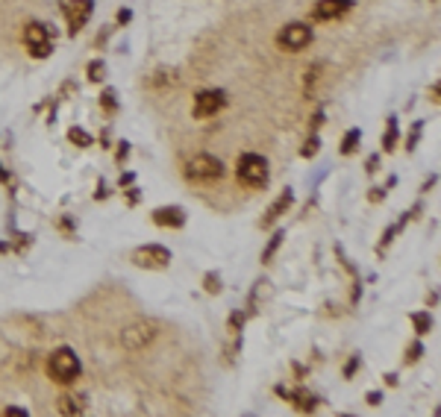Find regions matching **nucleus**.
<instances>
[{"instance_id":"1","label":"nucleus","mask_w":441,"mask_h":417,"mask_svg":"<svg viewBox=\"0 0 441 417\" xmlns=\"http://www.w3.org/2000/svg\"><path fill=\"white\" fill-rule=\"evenodd\" d=\"M47 373H51L53 382H62V385H68L79 376V359L71 347H59L53 349V356L47 359Z\"/></svg>"},{"instance_id":"2","label":"nucleus","mask_w":441,"mask_h":417,"mask_svg":"<svg viewBox=\"0 0 441 417\" xmlns=\"http://www.w3.org/2000/svg\"><path fill=\"white\" fill-rule=\"evenodd\" d=\"M236 174H238V179L244 182V186L262 188L268 182V162L262 156H256V153H244V156H238Z\"/></svg>"},{"instance_id":"3","label":"nucleus","mask_w":441,"mask_h":417,"mask_svg":"<svg viewBox=\"0 0 441 417\" xmlns=\"http://www.w3.org/2000/svg\"><path fill=\"white\" fill-rule=\"evenodd\" d=\"M186 177L191 182H215V179L224 177V165L215 156L200 153V156H194V159L186 162Z\"/></svg>"},{"instance_id":"4","label":"nucleus","mask_w":441,"mask_h":417,"mask_svg":"<svg viewBox=\"0 0 441 417\" xmlns=\"http://www.w3.org/2000/svg\"><path fill=\"white\" fill-rule=\"evenodd\" d=\"M24 44H27L30 53H32V56H39V59H44V56L53 50V39H51V32H47V27H44V24H39V21L27 24V30H24Z\"/></svg>"},{"instance_id":"5","label":"nucleus","mask_w":441,"mask_h":417,"mask_svg":"<svg viewBox=\"0 0 441 417\" xmlns=\"http://www.w3.org/2000/svg\"><path fill=\"white\" fill-rule=\"evenodd\" d=\"M276 44L283 50H291V53H298V50L309 47L312 44V27L306 24H288L280 30V36H276Z\"/></svg>"},{"instance_id":"6","label":"nucleus","mask_w":441,"mask_h":417,"mask_svg":"<svg viewBox=\"0 0 441 417\" xmlns=\"http://www.w3.org/2000/svg\"><path fill=\"white\" fill-rule=\"evenodd\" d=\"M156 338V326L153 323H147V321H139V323H129L124 332H121V344L127 349H144L147 344H151Z\"/></svg>"},{"instance_id":"7","label":"nucleus","mask_w":441,"mask_h":417,"mask_svg":"<svg viewBox=\"0 0 441 417\" xmlns=\"http://www.w3.org/2000/svg\"><path fill=\"white\" fill-rule=\"evenodd\" d=\"M133 262L139 264V268H151V271H162L171 264V253L165 247L159 244H147V247H139L133 253Z\"/></svg>"},{"instance_id":"8","label":"nucleus","mask_w":441,"mask_h":417,"mask_svg":"<svg viewBox=\"0 0 441 417\" xmlns=\"http://www.w3.org/2000/svg\"><path fill=\"white\" fill-rule=\"evenodd\" d=\"M224 103H226L224 91L209 89V91H200L198 97H194L191 112H194V118H212V115H218L224 109Z\"/></svg>"},{"instance_id":"9","label":"nucleus","mask_w":441,"mask_h":417,"mask_svg":"<svg viewBox=\"0 0 441 417\" xmlns=\"http://www.w3.org/2000/svg\"><path fill=\"white\" fill-rule=\"evenodd\" d=\"M91 9H94V0H74V4L65 6V15H68V27L77 36L79 30L86 27V21L91 18Z\"/></svg>"},{"instance_id":"10","label":"nucleus","mask_w":441,"mask_h":417,"mask_svg":"<svg viewBox=\"0 0 441 417\" xmlns=\"http://www.w3.org/2000/svg\"><path fill=\"white\" fill-rule=\"evenodd\" d=\"M350 6H353L350 0H318L315 9H312V18L315 21H333L338 15H345Z\"/></svg>"},{"instance_id":"11","label":"nucleus","mask_w":441,"mask_h":417,"mask_svg":"<svg viewBox=\"0 0 441 417\" xmlns=\"http://www.w3.org/2000/svg\"><path fill=\"white\" fill-rule=\"evenodd\" d=\"M153 221L159 226H183L186 224V212L179 206H165V209H156L153 212Z\"/></svg>"},{"instance_id":"12","label":"nucleus","mask_w":441,"mask_h":417,"mask_svg":"<svg viewBox=\"0 0 441 417\" xmlns=\"http://www.w3.org/2000/svg\"><path fill=\"white\" fill-rule=\"evenodd\" d=\"M288 206H291V191H286V194H283V197L276 200V203L268 209V214H265V221H262V224H265V226H271L276 218H283V212H286Z\"/></svg>"},{"instance_id":"13","label":"nucleus","mask_w":441,"mask_h":417,"mask_svg":"<svg viewBox=\"0 0 441 417\" xmlns=\"http://www.w3.org/2000/svg\"><path fill=\"white\" fill-rule=\"evenodd\" d=\"M56 409H59V414H83V399L65 394V397H59V406Z\"/></svg>"},{"instance_id":"14","label":"nucleus","mask_w":441,"mask_h":417,"mask_svg":"<svg viewBox=\"0 0 441 417\" xmlns=\"http://www.w3.org/2000/svg\"><path fill=\"white\" fill-rule=\"evenodd\" d=\"M291 399H298V409H300V411H312V409H315V397L309 394V391L291 394Z\"/></svg>"},{"instance_id":"15","label":"nucleus","mask_w":441,"mask_h":417,"mask_svg":"<svg viewBox=\"0 0 441 417\" xmlns=\"http://www.w3.org/2000/svg\"><path fill=\"white\" fill-rule=\"evenodd\" d=\"M359 139H362V132H359V129H350L347 132V136H345V141H341V153H353V150H356V144H359Z\"/></svg>"},{"instance_id":"16","label":"nucleus","mask_w":441,"mask_h":417,"mask_svg":"<svg viewBox=\"0 0 441 417\" xmlns=\"http://www.w3.org/2000/svg\"><path fill=\"white\" fill-rule=\"evenodd\" d=\"M68 139H71L77 147H89V144H91V136H89V132H86V129H77V127L68 132Z\"/></svg>"},{"instance_id":"17","label":"nucleus","mask_w":441,"mask_h":417,"mask_svg":"<svg viewBox=\"0 0 441 417\" xmlns=\"http://www.w3.org/2000/svg\"><path fill=\"white\" fill-rule=\"evenodd\" d=\"M412 321H415V329L421 332V335H423V332H430V326H433V321H430V314H423V312H421V314H415V318H412Z\"/></svg>"},{"instance_id":"18","label":"nucleus","mask_w":441,"mask_h":417,"mask_svg":"<svg viewBox=\"0 0 441 417\" xmlns=\"http://www.w3.org/2000/svg\"><path fill=\"white\" fill-rule=\"evenodd\" d=\"M280 241H283V232H276V236L271 238V244H268V250H265V253H262V262H268V259L274 256V250H276V247H280Z\"/></svg>"},{"instance_id":"19","label":"nucleus","mask_w":441,"mask_h":417,"mask_svg":"<svg viewBox=\"0 0 441 417\" xmlns=\"http://www.w3.org/2000/svg\"><path fill=\"white\" fill-rule=\"evenodd\" d=\"M318 150H321V141H318V139H309V141H306V147H303V156L309 159V156H315Z\"/></svg>"},{"instance_id":"20","label":"nucleus","mask_w":441,"mask_h":417,"mask_svg":"<svg viewBox=\"0 0 441 417\" xmlns=\"http://www.w3.org/2000/svg\"><path fill=\"white\" fill-rule=\"evenodd\" d=\"M206 291H209V294L221 291V279H215V274H209V276H206Z\"/></svg>"},{"instance_id":"21","label":"nucleus","mask_w":441,"mask_h":417,"mask_svg":"<svg viewBox=\"0 0 441 417\" xmlns=\"http://www.w3.org/2000/svg\"><path fill=\"white\" fill-rule=\"evenodd\" d=\"M89 77H91L94 82L101 79V77H103V65H101V62H91V65H89Z\"/></svg>"},{"instance_id":"22","label":"nucleus","mask_w":441,"mask_h":417,"mask_svg":"<svg viewBox=\"0 0 441 417\" xmlns=\"http://www.w3.org/2000/svg\"><path fill=\"white\" fill-rule=\"evenodd\" d=\"M103 106H106L109 112L115 109V91H106V94H103Z\"/></svg>"},{"instance_id":"23","label":"nucleus","mask_w":441,"mask_h":417,"mask_svg":"<svg viewBox=\"0 0 441 417\" xmlns=\"http://www.w3.org/2000/svg\"><path fill=\"white\" fill-rule=\"evenodd\" d=\"M409 353H412V356H409V361H418V356H421V344H415V347L409 349Z\"/></svg>"},{"instance_id":"24","label":"nucleus","mask_w":441,"mask_h":417,"mask_svg":"<svg viewBox=\"0 0 441 417\" xmlns=\"http://www.w3.org/2000/svg\"><path fill=\"white\" fill-rule=\"evenodd\" d=\"M6 414H15V417H24L27 411H24V409H6Z\"/></svg>"}]
</instances>
